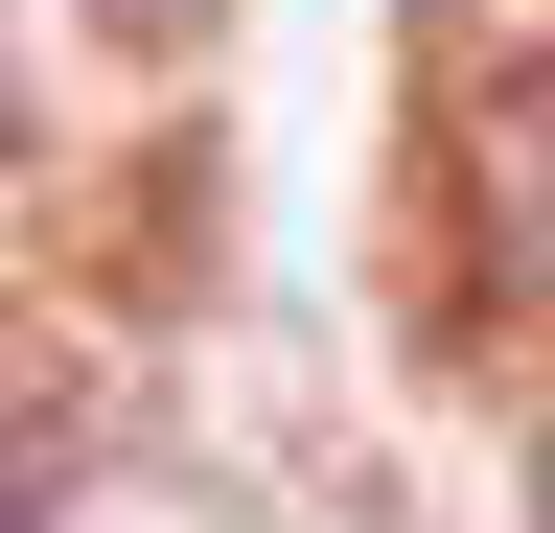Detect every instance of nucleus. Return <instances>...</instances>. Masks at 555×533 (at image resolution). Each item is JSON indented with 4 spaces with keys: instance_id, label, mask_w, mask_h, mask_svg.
Listing matches in <instances>:
<instances>
[{
    "instance_id": "nucleus-1",
    "label": "nucleus",
    "mask_w": 555,
    "mask_h": 533,
    "mask_svg": "<svg viewBox=\"0 0 555 533\" xmlns=\"http://www.w3.org/2000/svg\"><path fill=\"white\" fill-rule=\"evenodd\" d=\"M463 210H486L509 279H555V47H532V71H486V116H463Z\"/></svg>"
},
{
    "instance_id": "nucleus-2",
    "label": "nucleus",
    "mask_w": 555,
    "mask_h": 533,
    "mask_svg": "<svg viewBox=\"0 0 555 533\" xmlns=\"http://www.w3.org/2000/svg\"><path fill=\"white\" fill-rule=\"evenodd\" d=\"M24 510H47V464H24V441H0V533H24Z\"/></svg>"
}]
</instances>
